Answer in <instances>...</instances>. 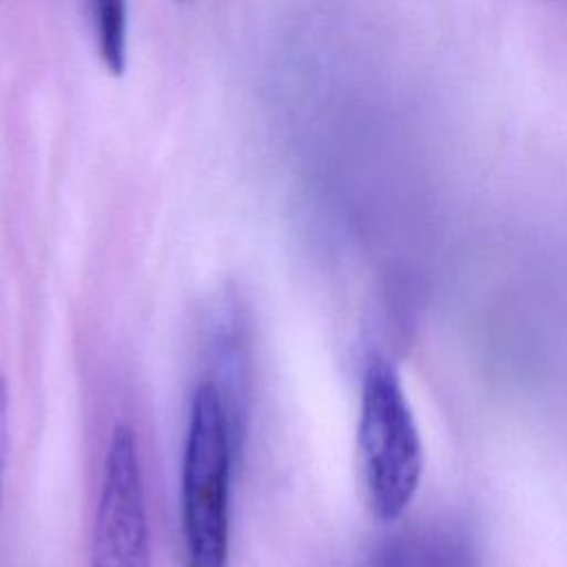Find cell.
Segmentation results:
<instances>
[{"label":"cell","mask_w":567,"mask_h":567,"mask_svg":"<svg viewBox=\"0 0 567 567\" xmlns=\"http://www.w3.org/2000/svg\"><path fill=\"white\" fill-rule=\"evenodd\" d=\"M357 465L368 512L379 523L401 518L419 492L425 447L403 379L381 354L361 374Z\"/></svg>","instance_id":"6da1fadb"},{"label":"cell","mask_w":567,"mask_h":567,"mask_svg":"<svg viewBox=\"0 0 567 567\" xmlns=\"http://www.w3.org/2000/svg\"><path fill=\"white\" fill-rule=\"evenodd\" d=\"M239 454L221 401L202 379L190 396L179 476L186 567H230V487Z\"/></svg>","instance_id":"7a4b0ae2"},{"label":"cell","mask_w":567,"mask_h":567,"mask_svg":"<svg viewBox=\"0 0 567 567\" xmlns=\"http://www.w3.org/2000/svg\"><path fill=\"white\" fill-rule=\"evenodd\" d=\"M91 567H151V525L135 430L111 432L95 507Z\"/></svg>","instance_id":"3957f363"},{"label":"cell","mask_w":567,"mask_h":567,"mask_svg":"<svg viewBox=\"0 0 567 567\" xmlns=\"http://www.w3.org/2000/svg\"><path fill=\"white\" fill-rule=\"evenodd\" d=\"M206 334L210 372L204 379L213 383L241 452L250 421V341L244 308L235 297H221L210 308Z\"/></svg>","instance_id":"277c9868"},{"label":"cell","mask_w":567,"mask_h":567,"mask_svg":"<svg viewBox=\"0 0 567 567\" xmlns=\"http://www.w3.org/2000/svg\"><path fill=\"white\" fill-rule=\"evenodd\" d=\"M97 55L111 75L126 69V0H86Z\"/></svg>","instance_id":"5b68a950"}]
</instances>
